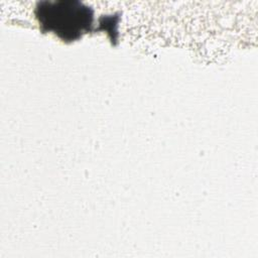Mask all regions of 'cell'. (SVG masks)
<instances>
[{
    "label": "cell",
    "instance_id": "obj_1",
    "mask_svg": "<svg viewBox=\"0 0 258 258\" xmlns=\"http://www.w3.org/2000/svg\"><path fill=\"white\" fill-rule=\"evenodd\" d=\"M34 13L43 32H53L67 42L80 38L93 25V10L80 1H41Z\"/></svg>",
    "mask_w": 258,
    "mask_h": 258
}]
</instances>
